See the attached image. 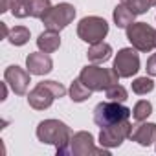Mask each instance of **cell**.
<instances>
[{
  "label": "cell",
  "mask_w": 156,
  "mask_h": 156,
  "mask_svg": "<svg viewBox=\"0 0 156 156\" xmlns=\"http://www.w3.org/2000/svg\"><path fill=\"white\" fill-rule=\"evenodd\" d=\"M37 138L42 143L55 145L57 154H70V140H72V130L66 123L59 119H44L37 127Z\"/></svg>",
  "instance_id": "6da1fadb"
},
{
  "label": "cell",
  "mask_w": 156,
  "mask_h": 156,
  "mask_svg": "<svg viewBox=\"0 0 156 156\" xmlns=\"http://www.w3.org/2000/svg\"><path fill=\"white\" fill-rule=\"evenodd\" d=\"M79 79L92 90V92H103L110 88L112 85L119 83V75L114 68H101L96 64L85 66L79 73Z\"/></svg>",
  "instance_id": "7a4b0ae2"
},
{
  "label": "cell",
  "mask_w": 156,
  "mask_h": 156,
  "mask_svg": "<svg viewBox=\"0 0 156 156\" xmlns=\"http://www.w3.org/2000/svg\"><path fill=\"white\" fill-rule=\"evenodd\" d=\"M64 94H66L64 85H61L57 81H42L28 94V103L35 110H44V108L51 107L53 99L62 98Z\"/></svg>",
  "instance_id": "3957f363"
},
{
  "label": "cell",
  "mask_w": 156,
  "mask_h": 156,
  "mask_svg": "<svg viewBox=\"0 0 156 156\" xmlns=\"http://www.w3.org/2000/svg\"><path fill=\"white\" fill-rule=\"evenodd\" d=\"M132 114L130 108L123 107V103H118V101H103L99 105H96L94 108V121L98 127H108V125H114V123H119L123 119H129Z\"/></svg>",
  "instance_id": "277c9868"
},
{
  "label": "cell",
  "mask_w": 156,
  "mask_h": 156,
  "mask_svg": "<svg viewBox=\"0 0 156 156\" xmlns=\"http://www.w3.org/2000/svg\"><path fill=\"white\" fill-rule=\"evenodd\" d=\"M127 39L138 51H152L156 48V30L147 22H132L127 28Z\"/></svg>",
  "instance_id": "5b68a950"
},
{
  "label": "cell",
  "mask_w": 156,
  "mask_h": 156,
  "mask_svg": "<svg viewBox=\"0 0 156 156\" xmlns=\"http://www.w3.org/2000/svg\"><path fill=\"white\" fill-rule=\"evenodd\" d=\"M75 19V8L68 2H61L57 6H51L50 11L41 19L46 30H53V31H61L64 30L68 24H72Z\"/></svg>",
  "instance_id": "8992f818"
},
{
  "label": "cell",
  "mask_w": 156,
  "mask_h": 156,
  "mask_svg": "<svg viewBox=\"0 0 156 156\" xmlns=\"http://www.w3.org/2000/svg\"><path fill=\"white\" fill-rule=\"evenodd\" d=\"M108 33V22L101 17H85L77 24V35L88 44L101 42Z\"/></svg>",
  "instance_id": "52a82bcc"
},
{
  "label": "cell",
  "mask_w": 156,
  "mask_h": 156,
  "mask_svg": "<svg viewBox=\"0 0 156 156\" xmlns=\"http://www.w3.org/2000/svg\"><path fill=\"white\" fill-rule=\"evenodd\" d=\"M130 134H132V125H130L129 119H123L119 123L103 127L101 132H99V143L107 149L119 147L127 138H130Z\"/></svg>",
  "instance_id": "ba28073f"
},
{
  "label": "cell",
  "mask_w": 156,
  "mask_h": 156,
  "mask_svg": "<svg viewBox=\"0 0 156 156\" xmlns=\"http://www.w3.org/2000/svg\"><path fill=\"white\" fill-rule=\"evenodd\" d=\"M70 154L73 156H88V154H103L108 156V149L107 147H96L94 145V136L90 132H75L70 140Z\"/></svg>",
  "instance_id": "9c48e42d"
},
{
  "label": "cell",
  "mask_w": 156,
  "mask_h": 156,
  "mask_svg": "<svg viewBox=\"0 0 156 156\" xmlns=\"http://www.w3.org/2000/svg\"><path fill=\"white\" fill-rule=\"evenodd\" d=\"M119 77H132L140 70V55L136 48H123L118 51L112 66Z\"/></svg>",
  "instance_id": "30bf717a"
},
{
  "label": "cell",
  "mask_w": 156,
  "mask_h": 156,
  "mask_svg": "<svg viewBox=\"0 0 156 156\" xmlns=\"http://www.w3.org/2000/svg\"><path fill=\"white\" fill-rule=\"evenodd\" d=\"M30 72L13 64V66H8L6 72H4V81L11 87V90L17 94V96H24L28 92V87H30Z\"/></svg>",
  "instance_id": "8fae6325"
},
{
  "label": "cell",
  "mask_w": 156,
  "mask_h": 156,
  "mask_svg": "<svg viewBox=\"0 0 156 156\" xmlns=\"http://www.w3.org/2000/svg\"><path fill=\"white\" fill-rule=\"evenodd\" d=\"M26 68L33 75H46L53 68V61L46 51H33L26 57Z\"/></svg>",
  "instance_id": "7c38bea8"
},
{
  "label": "cell",
  "mask_w": 156,
  "mask_h": 156,
  "mask_svg": "<svg viewBox=\"0 0 156 156\" xmlns=\"http://www.w3.org/2000/svg\"><path fill=\"white\" fill-rule=\"evenodd\" d=\"M130 140L141 147H149L156 141V123H140L132 129Z\"/></svg>",
  "instance_id": "4fadbf2b"
},
{
  "label": "cell",
  "mask_w": 156,
  "mask_h": 156,
  "mask_svg": "<svg viewBox=\"0 0 156 156\" xmlns=\"http://www.w3.org/2000/svg\"><path fill=\"white\" fill-rule=\"evenodd\" d=\"M37 46L41 51H46V53H53L59 50L61 46V35L59 31H53V30H46L39 35L37 39Z\"/></svg>",
  "instance_id": "5bb4252c"
},
{
  "label": "cell",
  "mask_w": 156,
  "mask_h": 156,
  "mask_svg": "<svg viewBox=\"0 0 156 156\" xmlns=\"http://www.w3.org/2000/svg\"><path fill=\"white\" fill-rule=\"evenodd\" d=\"M87 57H88L90 62H96V64L107 62V61L112 57V46L107 44V42H103V41H101V42H96V44H92V46L88 48Z\"/></svg>",
  "instance_id": "9a60e30c"
},
{
  "label": "cell",
  "mask_w": 156,
  "mask_h": 156,
  "mask_svg": "<svg viewBox=\"0 0 156 156\" xmlns=\"http://www.w3.org/2000/svg\"><path fill=\"white\" fill-rule=\"evenodd\" d=\"M114 22H116V26L118 28H129L132 22H134V19H136V13L132 11V9H129L125 4H119V6H116L114 8Z\"/></svg>",
  "instance_id": "2e32d148"
},
{
  "label": "cell",
  "mask_w": 156,
  "mask_h": 156,
  "mask_svg": "<svg viewBox=\"0 0 156 156\" xmlns=\"http://www.w3.org/2000/svg\"><path fill=\"white\" fill-rule=\"evenodd\" d=\"M92 96V90L81 81V79H75L70 87V99L75 101V103H81V101H87L88 98Z\"/></svg>",
  "instance_id": "e0dca14e"
},
{
  "label": "cell",
  "mask_w": 156,
  "mask_h": 156,
  "mask_svg": "<svg viewBox=\"0 0 156 156\" xmlns=\"http://www.w3.org/2000/svg\"><path fill=\"white\" fill-rule=\"evenodd\" d=\"M51 8L50 0H28V13L33 19H42Z\"/></svg>",
  "instance_id": "ac0fdd59"
},
{
  "label": "cell",
  "mask_w": 156,
  "mask_h": 156,
  "mask_svg": "<svg viewBox=\"0 0 156 156\" xmlns=\"http://www.w3.org/2000/svg\"><path fill=\"white\" fill-rule=\"evenodd\" d=\"M121 4H125L129 9H132L136 15H143L147 13L151 8L156 6V0H119Z\"/></svg>",
  "instance_id": "d6986e66"
},
{
  "label": "cell",
  "mask_w": 156,
  "mask_h": 156,
  "mask_svg": "<svg viewBox=\"0 0 156 156\" xmlns=\"http://www.w3.org/2000/svg\"><path fill=\"white\" fill-rule=\"evenodd\" d=\"M8 41L13 44V46H22L30 41V30L26 26H15L13 30H9V35H8Z\"/></svg>",
  "instance_id": "ffe728a7"
},
{
  "label": "cell",
  "mask_w": 156,
  "mask_h": 156,
  "mask_svg": "<svg viewBox=\"0 0 156 156\" xmlns=\"http://www.w3.org/2000/svg\"><path fill=\"white\" fill-rule=\"evenodd\" d=\"M151 114H152V105H151V101H145V99L138 101L132 108V118L136 121H145Z\"/></svg>",
  "instance_id": "44dd1931"
},
{
  "label": "cell",
  "mask_w": 156,
  "mask_h": 156,
  "mask_svg": "<svg viewBox=\"0 0 156 156\" xmlns=\"http://www.w3.org/2000/svg\"><path fill=\"white\" fill-rule=\"evenodd\" d=\"M152 90H154V83L151 77H138V79L132 81V92L138 96H145Z\"/></svg>",
  "instance_id": "7402d4cb"
},
{
  "label": "cell",
  "mask_w": 156,
  "mask_h": 156,
  "mask_svg": "<svg viewBox=\"0 0 156 156\" xmlns=\"http://www.w3.org/2000/svg\"><path fill=\"white\" fill-rule=\"evenodd\" d=\"M105 92H107V99H110V101L125 103V101L129 99V92H127V88L121 87V85H112V87L107 88Z\"/></svg>",
  "instance_id": "603a6c76"
},
{
  "label": "cell",
  "mask_w": 156,
  "mask_h": 156,
  "mask_svg": "<svg viewBox=\"0 0 156 156\" xmlns=\"http://www.w3.org/2000/svg\"><path fill=\"white\" fill-rule=\"evenodd\" d=\"M11 13H13V17H17V19H26V17H30V13H28V0H13Z\"/></svg>",
  "instance_id": "cb8c5ba5"
},
{
  "label": "cell",
  "mask_w": 156,
  "mask_h": 156,
  "mask_svg": "<svg viewBox=\"0 0 156 156\" xmlns=\"http://www.w3.org/2000/svg\"><path fill=\"white\" fill-rule=\"evenodd\" d=\"M147 73L149 75H156V53H152L149 59H147Z\"/></svg>",
  "instance_id": "d4e9b609"
},
{
  "label": "cell",
  "mask_w": 156,
  "mask_h": 156,
  "mask_svg": "<svg viewBox=\"0 0 156 156\" xmlns=\"http://www.w3.org/2000/svg\"><path fill=\"white\" fill-rule=\"evenodd\" d=\"M11 6H13V0H0V13L9 11Z\"/></svg>",
  "instance_id": "484cf974"
},
{
  "label": "cell",
  "mask_w": 156,
  "mask_h": 156,
  "mask_svg": "<svg viewBox=\"0 0 156 156\" xmlns=\"http://www.w3.org/2000/svg\"><path fill=\"white\" fill-rule=\"evenodd\" d=\"M0 26H2V35H4V39H8V35H9V30H8V26L2 22V24H0Z\"/></svg>",
  "instance_id": "4316f807"
}]
</instances>
